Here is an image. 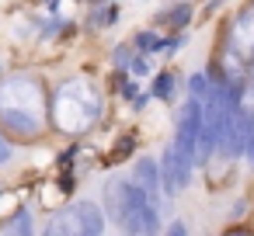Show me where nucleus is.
Here are the masks:
<instances>
[{
	"instance_id": "obj_1",
	"label": "nucleus",
	"mask_w": 254,
	"mask_h": 236,
	"mask_svg": "<svg viewBox=\"0 0 254 236\" xmlns=\"http://www.w3.org/2000/svg\"><path fill=\"white\" fill-rule=\"evenodd\" d=\"M0 118H4L14 132L21 136H35L46 125V97L42 87L35 80H7L0 87Z\"/></svg>"
},
{
	"instance_id": "obj_2",
	"label": "nucleus",
	"mask_w": 254,
	"mask_h": 236,
	"mask_svg": "<svg viewBox=\"0 0 254 236\" xmlns=\"http://www.w3.org/2000/svg\"><path fill=\"white\" fill-rule=\"evenodd\" d=\"M108 208L129 233H157V205L136 181H108Z\"/></svg>"
},
{
	"instance_id": "obj_3",
	"label": "nucleus",
	"mask_w": 254,
	"mask_h": 236,
	"mask_svg": "<svg viewBox=\"0 0 254 236\" xmlns=\"http://www.w3.org/2000/svg\"><path fill=\"white\" fill-rule=\"evenodd\" d=\"M101 115V97L91 84L84 80H70L60 87L56 101H53V118L63 132H84L94 125V118Z\"/></svg>"
},
{
	"instance_id": "obj_4",
	"label": "nucleus",
	"mask_w": 254,
	"mask_h": 236,
	"mask_svg": "<svg viewBox=\"0 0 254 236\" xmlns=\"http://www.w3.org/2000/svg\"><path fill=\"white\" fill-rule=\"evenodd\" d=\"M230 49H233L240 59H254V11H244V14L233 21Z\"/></svg>"
},
{
	"instance_id": "obj_5",
	"label": "nucleus",
	"mask_w": 254,
	"mask_h": 236,
	"mask_svg": "<svg viewBox=\"0 0 254 236\" xmlns=\"http://www.w3.org/2000/svg\"><path fill=\"white\" fill-rule=\"evenodd\" d=\"M70 215H73V226H77V233H84V236H98V233L105 229L101 208H98L94 201H77V205L70 208Z\"/></svg>"
},
{
	"instance_id": "obj_6",
	"label": "nucleus",
	"mask_w": 254,
	"mask_h": 236,
	"mask_svg": "<svg viewBox=\"0 0 254 236\" xmlns=\"http://www.w3.org/2000/svg\"><path fill=\"white\" fill-rule=\"evenodd\" d=\"M132 181H136V184H139V188L146 191V198H150L153 205L160 201V191H164V188H160V177H157V167H153L150 160H139V163H136V177H132Z\"/></svg>"
},
{
	"instance_id": "obj_7",
	"label": "nucleus",
	"mask_w": 254,
	"mask_h": 236,
	"mask_svg": "<svg viewBox=\"0 0 254 236\" xmlns=\"http://www.w3.org/2000/svg\"><path fill=\"white\" fill-rule=\"evenodd\" d=\"M188 18H191V7H188V4H181L178 11H167V14H164V21H167L171 28H185Z\"/></svg>"
},
{
	"instance_id": "obj_8",
	"label": "nucleus",
	"mask_w": 254,
	"mask_h": 236,
	"mask_svg": "<svg viewBox=\"0 0 254 236\" xmlns=\"http://www.w3.org/2000/svg\"><path fill=\"white\" fill-rule=\"evenodd\" d=\"M171 91H174V77H171V73H160V77H157V84H153V97L167 101V97H171Z\"/></svg>"
},
{
	"instance_id": "obj_9",
	"label": "nucleus",
	"mask_w": 254,
	"mask_h": 236,
	"mask_svg": "<svg viewBox=\"0 0 254 236\" xmlns=\"http://www.w3.org/2000/svg\"><path fill=\"white\" fill-rule=\"evenodd\" d=\"M136 42H139V49H143V52H160V46H164V42H160V35H153V32H143Z\"/></svg>"
},
{
	"instance_id": "obj_10",
	"label": "nucleus",
	"mask_w": 254,
	"mask_h": 236,
	"mask_svg": "<svg viewBox=\"0 0 254 236\" xmlns=\"http://www.w3.org/2000/svg\"><path fill=\"white\" fill-rule=\"evenodd\" d=\"M205 94H209V80H205V77H191V97L202 101Z\"/></svg>"
},
{
	"instance_id": "obj_11",
	"label": "nucleus",
	"mask_w": 254,
	"mask_h": 236,
	"mask_svg": "<svg viewBox=\"0 0 254 236\" xmlns=\"http://www.w3.org/2000/svg\"><path fill=\"white\" fill-rule=\"evenodd\" d=\"M4 229H7V233H28V229H32V222H28V215H18V219H14V222H7Z\"/></svg>"
},
{
	"instance_id": "obj_12",
	"label": "nucleus",
	"mask_w": 254,
	"mask_h": 236,
	"mask_svg": "<svg viewBox=\"0 0 254 236\" xmlns=\"http://www.w3.org/2000/svg\"><path fill=\"white\" fill-rule=\"evenodd\" d=\"M181 46H185V35H178V39H171V42H164L160 49H164V52H178Z\"/></svg>"
},
{
	"instance_id": "obj_13",
	"label": "nucleus",
	"mask_w": 254,
	"mask_h": 236,
	"mask_svg": "<svg viewBox=\"0 0 254 236\" xmlns=\"http://www.w3.org/2000/svg\"><path fill=\"white\" fill-rule=\"evenodd\" d=\"M244 153L251 156V163H254V122H251V136H247V146H244Z\"/></svg>"
},
{
	"instance_id": "obj_14",
	"label": "nucleus",
	"mask_w": 254,
	"mask_h": 236,
	"mask_svg": "<svg viewBox=\"0 0 254 236\" xmlns=\"http://www.w3.org/2000/svg\"><path fill=\"white\" fill-rule=\"evenodd\" d=\"M167 233H174V236H178V233H185V222H171V226H167Z\"/></svg>"
},
{
	"instance_id": "obj_15",
	"label": "nucleus",
	"mask_w": 254,
	"mask_h": 236,
	"mask_svg": "<svg viewBox=\"0 0 254 236\" xmlns=\"http://www.w3.org/2000/svg\"><path fill=\"white\" fill-rule=\"evenodd\" d=\"M7 156H11V149H7V142H4V139H0V163H4Z\"/></svg>"
}]
</instances>
